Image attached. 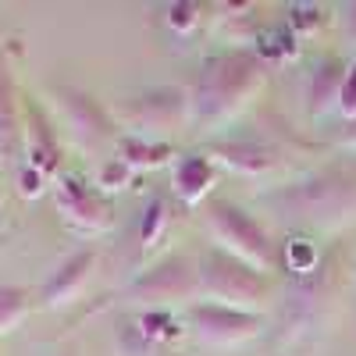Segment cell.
Returning a JSON list of instances; mask_svg holds the SVG:
<instances>
[{
	"label": "cell",
	"instance_id": "cell-1",
	"mask_svg": "<svg viewBox=\"0 0 356 356\" xmlns=\"http://www.w3.org/2000/svg\"><path fill=\"white\" fill-rule=\"evenodd\" d=\"M260 207L292 228L324 235L349 228L356 221V157H335L285 186L260 193Z\"/></svg>",
	"mask_w": 356,
	"mask_h": 356
},
{
	"label": "cell",
	"instance_id": "cell-2",
	"mask_svg": "<svg viewBox=\"0 0 356 356\" xmlns=\"http://www.w3.org/2000/svg\"><path fill=\"white\" fill-rule=\"evenodd\" d=\"M346 282H349V264H346V250L339 243H332L321 253L314 271L289 278L285 296H282L278 328H275V342L285 356L310 353L332 332V324L342 310Z\"/></svg>",
	"mask_w": 356,
	"mask_h": 356
},
{
	"label": "cell",
	"instance_id": "cell-3",
	"mask_svg": "<svg viewBox=\"0 0 356 356\" xmlns=\"http://www.w3.org/2000/svg\"><path fill=\"white\" fill-rule=\"evenodd\" d=\"M267 86V61L253 47H228L200 65L189 89V129L221 132L239 118Z\"/></svg>",
	"mask_w": 356,
	"mask_h": 356
},
{
	"label": "cell",
	"instance_id": "cell-4",
	"mask_svg": "<svg viewBox=\"0 0 356 356\" xmlns=\"http://www.w3.org/2000/svg\"><path fill=\"white\" fill-rule=\"evenodd\" d=\"M196 275H200V300L207 303L264 314V303L271 296V278L243 264L239 257L225 253L221 246H207L196 257Z\"/></svg>",
	"mask_w": 356,
	"mask_h": 356
},
{
	"label": "cell",
	"instance_id": "cell-5",
	"mask_svg": "<svg viewBox=\"0 0 356 356\" xmlns=\"http://www.w3.org/2000/svg\"><path fill=\"white\" fill-rule=\"evenodd\" d=\"M207 232H211L214 246H221L225 253L257 267L260 275L282 271V243H275L271 232H267L250 211L235 207L232 200H211L207 203Z\"/></svg>",
	"mask_w": 356,
	"mask_h": 356
},
{
	"label": "cell",
	"instance_id": "cell-6",
	"mask_svg": "<svg viewBox=\"0 0 356 356\" xmlns=\"http://www.w3.org/2000/svg\"><path fill=\"white\" fill-rule=\"evenodd\" d=\"M196 296H200L196 260L186 253H168L118 292V303L139 314V310H171L175 303L196 300Z\"/></svg>",
	"mask_w": 356,
	"mask_h": 356
},
{
	"label": "cell",
	"instance_id": "cell-7",
	"mask_svg": "<svg viewBox=\"0 0 356 356\" xmlns=\"http://www.w3.org/2000/svg\"><path fill=\"white\" fill-rule=\"evenodd\" d=\"M50 111H54V122L68 132V139L79 146V150L97 154L104 146H111L118 139V122L114 114L79 86H54L50 89Z\"/></svg>",
	"mask_w": 356,
	"mask_h": 356
},
{
	"label": "cell",
	"instance_id": "cell-8",
	"mask_svg": "<svg viewBox=\"0 0 356 356\" xmlns=\"http://www.w3.org/2000/svg\"><path fill=\"white\" fill-rule=\"evenodd\" d=\"M111 114H114V122L129 125L125 136L168 143V136L182 122L189 125V93L178 86H154V89H143V93L122 100V107Z\"/></svg>",
	"mask_w": 356,
	"mask_h": 356
},
{
	"label": "cell",
	"instance_id": "cell-9",
	"mask_svg": "<svg viewBox=\"0 0 356 356\" xmlns=\"http://www.w3.org/2000/svg\"><path fill=\"white\" fill-rule=\"evenodd\" d=\"M182 321H186V332L211 349H235L264 335V314H246V310L207 303V300L189 303Z\"/></svg>",
	"mask_w": 356,
	"mask_h": 356
},
{
	"label": "cell",
	"instance_id": "cell-10",
	"mask_svg": "<svg viewBox=\"0 0 356 356\" xmlns=\"http://www.w3.org/2000/svg\"><path fill=\"white\" fill-rule=\"evenodd\" d=\"M54 203H57V214H61L65 228H72L75 235H86V239L111 232V225H114L111 196H104L97 186L82 182L79 175H57Z\"/></svg>",
	"mask_w": 356,
	"mask_h": 356
},
{
	"label": "cell",
	"instance_id": "cell-11",
	"mask_svg": "<svg viewBox=\"0 0 356 356\" xmlns=\"http://www.w3.org/2000/svg\"><path fill=\"white\" fill-rule=\"evenodd\" d=\"M203 157H211L214 168H228L239 178H271L285 164V146L267 136H218L203 146Z\"/></svg>",
	"mask_w": 356,
	"mask_h": 356
},
{
	"label": "cell",
	"instance_id": "cell-12",
	"mask_svg": "<svg viewBox=\"0 0 356 356\" xmlns=\"http://www.w3.org/2000/svg\"><path fill=\"white\" fill-rule=\"evenodd\" d=\"M22 150L25 161L22 168L36 171L47 182H57L61 175V136H57L54 114L36 100V97H22Z\"/></svg>",
	"mask_w": 356,
	"mask_h": 356
},
{
	"label": "cell",
	"instance_id": "cell-13",
	"mask_svg": "<svg viewBox=\"0 0 356 356\" xmlns=\"http://www.w3.org/2000/svg\"><path fill=\"white\" fill-rule=\"evenodd\" d=\"M93 267H97V250L82 246V250L68 253V257L47 275V282L40 285V307H47V310L72 307L79 296L86 292L89 278H93Z\"/></svg>",
	"mask_w": 356,
	"mask_h": 356
},
{
	"label": "cell",
	"instance_id": "cell-14",
	"mask_svg": "<svg viewBox=\"0 0 356 356\" xmlns=\"http://www.w3.org/2000/svg\"><path fill=\"white\" fill-rule=\"evenodd\" d=\"M346 61L335 54H324L314 61L307 75V111L310 118H324L328 111H339V93H342V79H346Z\"/></svg>",
	"mask_w": 356,
	"mask_h": 356
},
{
	"label": "cell",
	"instance_id": "cell-15",
	"mask_svg": "<svg viewBox=\"0 0 356 356\" xmlns=\"http://www.w3.org/2000/svg\"><path fill=\"white\" fill-rule=\"evenodd\" d=\"M171 186H175V196L182 200L186 207H196L218 186V168H214L211 157H203V154H186V157H178L175 168H171Z\"/></svg>",
	"mask_w": 356,
	"mask_h": 356
},
{
	"label": "cell",
	"instance_id": "cell-16",
	"mask_svg": "<svg viewBox=\"0 0 356 356\" xmlns=\"http://www.w3.org/2000/svg\"><path fill=\"white\" fill-rule=\"evenodd\" d=\"M22 146V93L8 54H0V157H15Z\"/></svg>",
	"mask_w": 356,
	"mask_h": 356
},
{
	"label": "cell",
	"instance_id": "cell-17",
	"mask_svg": "<svg viewBox=\"0 0 356 356\" xmlns=\"http://www.w3.org/2000/svg\"><path fill=\"white\" fill-rule=\"evenodd\" d=\"M175 157L171 143H157V139H139V136H122L118 139V161L132 171H154L161 164H168Z\"/></svg>",
	"mask_w": 356,
	"mask_h": 356
},
{
	"label": "cell",
	"instance_id": "cell-18",
	"mask_svg": "<svg viewBox=\"0 0 356 356\" xmlns=\"http://www.w3.org/2000/svg\"><path fill=\"white\" fill-rule=\"evenodd\" d=\"M168 228H171V203L164 196H150L139 218V253L150 257L154 250H161V243L168 239Z\"/></svg>",
	"mask_w": 356,
	"mask_h": 356
},
{
	"label": "cell",
	"instance_id": "cell-19",
	"mask_svg": "<svg viewBox=\"0 0 356 356\" xmlns=\"http://www.w3.org/2000/svg\"><path fill=\"white\" fill-rule=\"evenodd\" d=\"M40 296L25 285H0V339L11 335L15 328H22L25 317L33 314Z\"/></svg>",
	"mask_w": 356,
	"mask_h": 356
},
{
	"label": "cell",
	"instance_id": "cell-20",
	"mask_svg": "<svg viewBox=\"0 0 356 356\" xmlns=\"http://www.w3.org/2000/svg\"><path fill=\"white\" fill-rule=\"evenodd\" d=\"M114 356H175V353H171V346L146 335L136 317H129L114 332Z\"/></svg>",
	"mask_w": 356,
	"mask_h": 356
},
{
	"label": "cell",
	"instance_id": "cell-21",
	"mask_svg": "<svg viewBox=\"0 0 356 356\" xmlns=\"http://www.w3.org/2000/svg\"><path fill=\"white\" fill-rule=\"evenodd\" d=\"M203 4H196V0H178V4L168 8V25L175 29L178 36H193L196 29L203 25Z\"/></svg>",
	"mask_w": 356,
	"mask_h": 356
},
{
	"label": "cell",
	"instance_id": "cell-22",
	"mask_svg": "<svg viewBox=\"0 0 356 356\" xmlns=\"http://www.w3.org/2000/svg\"><path fill=\"white\" fill-rule=\"evenodd\" d=\"M132 168H125L122 161H107L104 168H100V175H97V189L107 196V193H118V189H129V182H132Z\"/></svg>",
	"mask_w": 356,
	"mask_h": 356
},
{
	"label": "cell",
	"instance_id": "cell-23",
	"mask_svg": "<svg viewBox=\"0 0 356 356\" xmlns=\"http://www.w3.org/2000/svg\"><path fill=\"white\" fill-rule=\"evenodd\" d=\"M339 114L346 118H356V57L346 68V79H342V93H339Z\"/></svg>",
	"mask_w": 356,
	"mask_h": 356
},
{
	"label": "cell",
	"instance_id": "cell-24",
	"mask_svg": "<svg viewBox=\"0 0 356 356\" xmlns=\"http://www.w3.org/2000/svg\"><path fill=\"white\" fill-rule=\"evenodd\" d=\"M335 146H339V150H346L349 157H356V118L342 122V129L335 132Z\"/></svg>",
	"mask_w": 356,
	"mask_h": 356
},
{
	"label": "cell",
	"instance_id": "cell-25",
	"mask_svg": "<svg viewBox=\"0 0 356 356\" xmlns=\"http://www.w3.org/2000/svg\"><path fill=\"white\" fill-rule=\"evenodd\" d=\"M339 18H342V29H346V40L356 47V0L342 8V15H339Z\"/></svg>",
	"mask_w": 356,
	"mask_h": 356
},
{
	"label": "cell",
	"instance_id": "cell-26",
	"mask_svg": "<svg viewBox=\"0 0 356 356\" xmlns=\"http://www.w3.org/2000/svg\"><path fill=\"white\" fill-rule=\"evenodd\" d=\"M0 221H4V203H0Z\"/></svg>",
	"mask_w": 356,
	"mask_h": 356
},
{
	"label": "cell",
	"instance_id": "cell-27",
	"mask_svg": "<svg viewBox=\"0 0 356 356\" xmlns=\"http://www.w3.org/2000/svg\"><path fill=\"white\" fill-rule=\"evenodd\" d=\"M57 356H75V353H57Z\"/></svg>",
	"mask_w": 356,
	"mask_h": 356
}]
</instances>
